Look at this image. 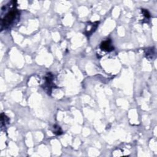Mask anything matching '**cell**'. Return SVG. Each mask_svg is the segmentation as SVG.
Instances as JSON below:
<instances>
[{
	"label": "cell",
	"instance_id": "cell-6",
	"mask_svg": "<svg viewBox=\"0 0 157 157\" xmlns=\"http://www.w3.org/2000/svg\"><path fill=\"white\" fill-rule=\"evenodd\" d=\"M54 128V129L55 130L54 131L55 134H57V135H60V134H62V130H61V128H60V127H59V126H57V127L56 128V126H55Z\"/></svg>",
	"mask_w": 157,
	"mask_h": 157
},
{
	"label": "cell",
	"instance_id": "cell-2",
	"mask_svg": "<svg viewBox=\"0 0 157 157\" xmlns=\"http://www.w3.org/2000/svg\"><path fill=\"white\" fill-rule=\"evenodd\" d=\"M53 75L51 73H48L47 76L45 77V84L44 89L46 90L48 94L51 93L52 88L54 87L53 85Z\"/></svg>",
	"mask_w": 157,
	"mask_h": 157
},
{
	"label": "cell",
	"instance_id": "cell-5",
	"mask_svg": "<svg viewBox=\"0 0 157 157\" xmlns=\"http://www.w3.org/2000/svg\"><path fill=\"white\" fill-rule=\"evenodd\" d=\"M1 126L6 125V123H9V119L4 114H2L1 115Z\"/></svg>",
	"mask_w": 157,
	"mask_h": 157
},
{
	"label": "cell",
	"instance_id": "cell-1",
	"mask_svg": "<svg viewBox=\"0 0 157 157\" xmlns=\"http://www.w3.org/2000/svg\"><path fill=\"white\" fill-rule=\"evenodd\" d=\"M19 16V12L15 9H12L11 11H9L3 18L1 20V29L3 28H7L11 25L15 19L18 18Z\"/></svg>",
	"mask_w": 157,
	"mask_h": 157
},
{
	"label": "cell",
	"instance_id": "cell-4",
	"mask_svg": "<svg viewBox=\"0 0 157 157\" xmlns=\"http://www.w3.org/2000/svg\"><path fill=\"white\" fill-rule=\"evenodd\" d=\"M98 23H99V22H95L92 24H88L87 25V28H86V32H85L86 35L87 36L91 35L96 30V29L98 26Z\"/></svg>",
	"mask_w": 157,
	"mask_h": 157
},
{
	"label": "cell",
	"instance_id": "cell-7",
	"mask_svg": "<svg viewBox=\"0 0 157 157\" xmlns=\"http://www.w3.org/2000/svg\"><path fill=\"white\" fill-rule=\"evenodd\" d=\"M142 12L143 13L145 17H147V18H150V13L149 12V11H147V9H142Z\"/></svg>",
	"mask_w": 157,
	"mask_h": 157
},
{
	"label": "cell",
	"instance_id": "cell-3",
	"mask_svg": "<svg viewBox=\"0 0 157 157\" xmlns=\"http://www.w3.org/2000/svg\"><path fill=\"white\" fill-rule=\"evenodd\" d=\"M100 48L103 51H105L107 52H111L114 51V47L112 45V41L111 39H107V40L103 42L101 44Z\"/></svg>",
	"mask_w": 157,
	"mask_h": 157
}]
</instances>
